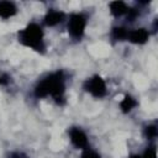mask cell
I'll list each match as a JSON object with an SVG mask.
<instances>
[{
  "instance_id": "obj_5",
  "label": "cell",
  "mask_w": 158,
  "mask_h": 158,
  "mask_svg": "<svg viewBox=\"0 0 158 158\" xmlns=\"http://www.w3.org/2000/svg\"><path fill=\"white\" fill-rule=\"evenodd\" d=\"M69 136H70V141L72 143L77 147V148H83L85 149L88 147V137L84 133L83 130L78 128V127H73L69 131Z\"/></svg>"
},
{
  "instance_id": "obj_14",
  "label": "cell",
  "mask_w": 158,
  "mask_h": 158,
  "mask_svg": "<svg viewBox=\"0 0 158 158\" xmlns=\"http://www.w3.org/2000/svg\"><path fill=\"white\" fill-rule=\"evenodd\" d=\"M141 158H157V151L154 147H149L144 151V153L141 156Z\"/></svg>"
},
{
  "instance_id": "obj_3",
  "label": "cell",
  "mask_w": 158,
  "mask_h": 158,
  "mask_svg": "<svg viewBox=\"0 0 158 158\" xmlns=\"http://www.w3.org/2000/svg\"><path fill=\"white\" fill-rule=\"evenodd\" d=\"M85 26H86V17L81 14H73L68 22V31L72 37L80 38L84 35Z\"/></svg>"
},
{
  "instance_id": "obj_13",
  "label": "cell",
  "mask_w": 158,
  "mask_h": 158,
  "mask_svg": "<svg viewBox=\"0 0 158 158\" xmlns=\"http://www.w3.org/2000/svg\"><path fill=\"white\" fill-rule=\"evenodd\" d=\"M80 158H101V157H100V154H99V153H96L95 151L89 149V148H85V149H84V152L81 153Z\"/></svg>"
},
{
  "instance_id": "obj_10",
  "label": "cell",
  "mask_w": 158,
  "mask_h": 158,
  "mask_svg": "<svg viewBox=\"0 0 158 158\" xmlns=\"http://www.w3.org/2000/svg\"><path fill=\"white\" fill-rule=\"evenodd\" d=\"M135 106H137V101L130 95H126L122 99V101L120 102V107H121V110L123 112H130Z\"/></svg>"
},
{
  "instance_id": "obj_12",
  "label": "cell",
  "mask_w": 158,
  "mask_h": 158,
  "mask_svg": "<svg viewBox=\"0 0 158 158\" xmlns=\"http://www.w3.org/2000/svg\"><path fill=\"white\" fill-rule=\"evenodd\" d=\"M144 135L147 136V138H154V137H157V135H158L157 126H154V125L147 126L146 130H144Z\"/></svg>"
},
{
  "instance_id": "obj_9",
  "label": "cell",
  "mask_w": 158,
  "mask_h": 158,
  "mask_svg": "<svg viewBox=\"0 0 158 158\" xmlns=\"http://www.w3.org/2000/svg\"><path fill=\"white\" fill-rule=\"evenodd\" d=\"M110 11L114 16H121L127 14L128 7L123 1H112L110 2Z\"/></svg>"
},
{
  "instance_id": "obj_1",
  "label": "cell",
  "mask_w": 158,
  "mask_h": 158,
  "mask_svg": "<svg viewBox=\"0 0 158 158\" xmlns=\"http://www.w3.org/2000/svg\"><path fill=\"white\" fill-rule=\"evenodd\" d=\"M64 88L65 86H64L63 72H56L38 83V85L35 89V94L37 98H44L52 95L57 102H60L63 100Z\"/></svg>"
},
{
  "instance_id": "obj_15",
  "label": "cell",
  "mask_w": 158,
  "mask_h": 158,
  "mask_svg": "<svg viewBox=\"0 0 158 158\" xmlns=\"http://www.w3.org/2000/svg\"><path fill=\"white\" fill-rule=\"evenodd\" d=\"M137 15H138V11H137V10H135V9H128V11H127V20H128V21H133V20L137 17Z\"/></svg>"
},
{
  "instance_id": "obj_7",
  "label": "cell",
  "mask_w": 158,
  "mask_h": 158,
  "mask_svg": "<svg viewBox=\"0 0 158 158\" xmlns=\"http://www.w3.org/2000/svg\"><path fill=\"white\" fill-rule=\"evenodd\" d=\"M64 19V12L62 11H58V10H52L49 11L46 17H44V23L47 26H56L58 25L59 22H62Z\"/></svg>"
},
{
  "instance_id": "obj_18",
  "label": "cell",
  "mask_w": 158,
  "mask_h": 158,
  "mask_svg": "<svg viewBox=\"0 0 158 158\" xmlns=\"http://www.w3.org/2000/svg\"><path fill=\"white\" fill-rule=\"evenodd\" d=\"M1 83H2V79H1V77H0V84H1Z\"/></svg>"
},
{
  "instance_id": "obj_2",
  "label": "cell",
  "mask_w": 158,
  "mask_h": 158,
  "mask_svg": "<svg viewBox=\"0 0 158 158\" xmlns=\"http://www.w3.org/2000/svg\"><path fill=\"white\" fill-rule=\"evenodd\" d=\"M19 41L35 51L42 52L44 48L43 44V31L37 23H30L26 26V28L21 30L19 32Z\"/></svg>"
},
{
  "instance_id": "obj_17",
  "label": "cell",
  "mask_w": 158,
  "mask_h": 158,
  "mask_svg": "<svg viewBox=\"0 0 158 158\" xmlns=\"http://www.w3.org/2000/svg\"><path fill=\"white\" fill-rule=\"evenodd\" d=\"M130 158H141V156L139 154H132Z\"/></svg>"
},
{
  "instance_id": "obj_4",
  "label": "cell",
  "mask_w": 158,
  "mask_h": 158,
  "mask_svg": "<svg viewBox=\"0 0 158 158\" xmlns=\"http://www.w3.org/2000/svg\"><path fill=\"white\" fill-rule=\"evenodd\" d=\"M85 90L95 98H102L106 94V85L100 75H94L85 81Z\"/></svg>"
},
{
  "instance_id": "obj_8",
  "label": "cell",
  "mask_w": 158,
  "mask_h": 158,
  "mask_svg": "<svg viewBox=\"0 0 158 158\" xmlns=\"http://www.w3.org/2000/svg\"><path fill=\"white\" fill-rule=\"evenodd\" d=\"M16 14V7L10 1H0V16L2 19H9Z\"/></svg>"
},
{
  "instance_id": "obj_16",
  "label": "cell",
  "mask_w": 158,
  "mask_h": 158,
  "mask_svg": "<svg viewBox=\"0 0 158 158\" xmlns=\"http://www.w3.org/2000/svg\"><path fill=\"white\" fill-rule=\"evenodd\" d=\"M12 158H26L25 156H22V154H14L12 156Z\"/></svg>"
},
{
  "instance_id": "obj_6",
  "label": "cell",
  "mask_w": 158,
  "mask_h": 158,
  "mask_svg": "<svg viewBox=\"0 0 158 158\" xmlns=\"http://www.w3.org/2000/svg\"><path fill=\"white\" fill-rule=\"evenodd\" d=\"M148 36L149 33L146 28H137V30L128 31L127 40H130L132 43H136V44H143L147 42Z\"/></svg>"
},
{
  "instance_id": "obj_11",
  "label": "cell",
  "mask_w": 158,
  "mask_h": 158,
  "mask_svg": "<svg viewBox=\"0 0 158 158\" xmlns=\"http://www.w3.org/2000/svg\"><path fill=\"white\" fill-rule=\"evenodd\" d=\"M127 35H128V31L123 27H115L112 30V37L115 40H126L127 38Z\"/></svg>"
}]
</instances>
